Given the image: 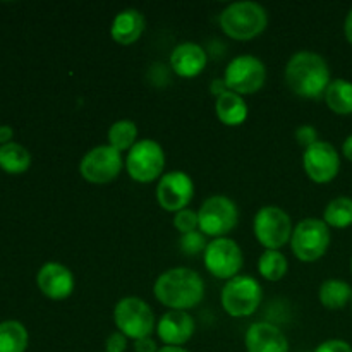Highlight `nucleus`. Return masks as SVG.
<instances>
[{
    "label": "nucleus",
    "mask_w": 352,
    "mask_h": 352,
    "mask_svg": "<svg viewBox=\"0 0 352 352\" xmlns=\"http://www.w3.org/2000/svg\"><path fill=\"white\" fill-rule=\"evenodd\" d=\"M315 352H352V346L347 340L342 339H330L320 344Z\"/></svg>",
    "instance_id": "32"
},
{
    "label": "nucleus",
    "mask_w": 352,
    "mask_h": 352,
    "mask_svg": "<svg viewBox=\"0 0 352 352\" xmlns=\"http://www.w3.org/2000/svg\"><path fill=\"white\" fill-rule=\"evenodd\" d=\"M289 261L284 253L274 250H265L258 260V272L268 282H278L287 275Z\"/></svg>",
    "instance_id": "26"
},
{
    "label": "nucleus",
    "mask_w": 352,
    "mask_h": 352,
    "mask_svg": "<svg viewBox=\"0 0 352 352\" xmlns=\"http://www.w3.org/2000/svg\"><path fill=\"white\" fill-rule=\"evenodd\" d=\"M30 333L26 327L16 320L0 323V352H26Z\"/></svg>",
    "instance_id": "24"
},
{
    "label": "nucleus",
    "mask_w": 352,
    "mask_h": 352,
    "mask_svg": "<svg viewBox=\"0 0 352 352\" xmlns=\"http://www.w3.org/2000/svg\"><path fill=\"white\" fill-rule=\"evenodd\" d=\"M330 241V227L323 219H305L292 230L291 250L302 263H315L325 256Z\"/></svg>",
    "instance_id": "6"
},
{
    "label": "nucleus",
    "mask_w": 352,
    "mask_h": 352,
    "mask_svg": "<svg viewBox=\"0 0 352 352\" xmlns=\"http://www.w3.org/2000/svg\"><path fill=\"white\" fill-rule=\"evenodd\" d=\"M342 155L347 158V160L352 162V134L347 136L342 143Z\"/></svg>",
    "instance_id": "37"
},
{
    "label": "nucleus",
    "mask_w": 352,
    "mask_h": 352,
    "mask_svg": "<svg viewBox=\"0 0 352 352\" xmlns=\"http://www.w3.org/2000/svg\"><path fill=\"white\" fill-rule=\"evenodd\" d=\"M31 167V153L19 143H7L0 146V168L7 174H24Z\"/></svg>",
    "instance_id": "23"
},
{
    "label": "nucleus",
    "mask_w": 352,
    "mask_h": 352,
    "mask_svg": "<svg viewBox=\"0 0 352 352\" xmlns=\"http://www.w3.org/2000/svg\"><path fill=\"white\" fill-rule=\"evenodd\" d=\"M323 222L333 229H347L352 226V198L339 196L333 198L323 212Z\"/></svg>",
    "instance_id": "27"
},
{
    "label": "nucleus",
    "mask_w": 352,
    "mask_h": 352,
    "mask_svg": "<svg viewBox=\"0 0 352 352\" xmlns=\"http://www.w3.org/2000/svg\"><path fill=\"white\" fill-rule=\"evenodd\" d=\"M296 141H298V144H301V146L309 148L311 144H315L318 140V131L315 129L313 126H309V124H305V126H299L298 129H296Z\"/></svg>",
    "instance_id": "30"
},
{
    "label": "nucleus",
    "mask_w": 352,
    "mask_h": 352,
    "mask_svg": "<svg viewBox=\"0 0 352 352\" xmlns=\"http://www.w3.org/2000/svg\"><path fill=\"white\" fill-rule=\"evenodd\" d=\"M195 196V182L186 172H167L158 179L157 201L165 212L177 213L188 208Z\"/></svg>",
    "instance_id": "14"
},
{
    "label": "nucleus",
    "mask_w": 352,
    "mask_h": 352,
    "mask_svg": "<svg viewBox=\"0 0 352 352\" xmlns=\"http://www.w3.org/2000/svg\"><path fill=\"white\" fill-rule=\"evenodd\" d=\"M199 230L206 237H227L239 222V210L230 198L222 195L210 196L198 210Z\"/></svg>",
    "instance_id": "9"
},
{
    "label": "nucleus",
    "mask_w": 352,
    "mask_h": 352,
    "mask_svg": "<svg viewBox=\"0 0 352 352\" xmlns=\"http://www.w3.org/2000/svg\"><path fill=\"white\" fill-rule=\"evenodd\" d=\"M179 246H181V251L188 256H196L199 253H205L206 246V236L201 232V230H195V232L182 234L181 239H179Z\"/></svg>",
    "instance_id": "28"
},
{
    "label": "nucleus",
    "mask_w": 352,
    "mask_h": 352,
    "mask_svg": "<svg viewBox=\"0 0 352 352\" xmlns=\"http://www.w3.org/2000/svg\"><path fill=\"white\" fill-rule=\"evenodd\" d=\"M36 285L45 298L64 301L74 292L76 280L72 272L58 261H48L38 270Z\"/></svg>",
    "instance_id": "15"
},
{
    "label": "nucleus",
    "mask_w": 352,
    "mask_h": 352,
    "mask_svg": "<svg viewBox=\"0 0 352 352\" xmlns=\"http://www.w3.org/2000/svg\"><path fill=\"white\" fill-rule=\"evenodd\" d=\"M227 89L237 95H253L260 91L267 81V67L258 57L251 54L237 55L227 64L223 74Z\"/></svg>",
    "instance_id": "10"
},
{
    "label": "nucleus",
    "mask_w": 352,
    "mask_h": 352,
    "mask_svg": "<svg viewBox=\"0 0 352 352\" xmlns=\"http://www.w3.org/2000/svg\"><path fill=\"white\" fill-rule=\"evenodd\" d=\"M113 322L120 333L133 340L151 337L157 327L153 309L144 299L136 296H129L117 302L113 308Z\"/></svg>",
    "instance_id": "5"
},
{
    "label": "nucleus",
    "mask_w": 352,
    "mask_h": 352,
    "mask_svg": "<svg viewBox=\"0 0 352 352\" xmlns=\"http://www.w3.org/2000/svg\"><path fill=\"white\" fill-rule=\"evenodd\" d=\"M344 34H346V40L352 45V9L347 12L346 21H344Z\"/></svg>",
    "instance_id": "36"
},
{
    "label": "nucleus",
    "mask_w": 352,
    "mask_h": 352,
    "mask_svg": "<svg viewBox=\"0 0 352 352\" xmlns=\"http://www.w3.org/2000/svg\"><path fill=\"white\" fill-rule=\"evenodd\" d=\"M351 306H352V299H351Z\"/></svg>",
    "instance_id": "40"
},
{
    "label": "nucleus",
    "mask_w": 352,
    "mask_h": 352,
    "mask_svg": "<svg viewBox=\"0 0 352 352\" xmlns=\"http://www.w3.org/2000/svg\"><path fill=\"white\" fill-rule=\"evenodd\" d=\"M205 268L220 280L237 277L244 265V254L239 244L230 237H219L208 243L205 253Z\"/></svg>",
    "instance_id": "12"
},
{
    "label": "nucleus",
    "mask_w": 352,
    "mask_h": 352,
    "mask_svg": "<svg viewBox=\"0 0 352 352\" xmlns=\"http://www.w3.org/2000/svg\"><path fill=\"white\" fill-rule=\"evenodd\" d=\"M292 230L294 227H292L291 217L280 206L267 205L258 210L254 215V237L265 250L280 251V248L291 243Z\"/></svg>",
    "instance_id": "7"
},
{
    "label": "nucleus",
    "mask_w": 352,
    "mask_h": 352,
    "mask_svg": "<svg viewBox=\"0 0 352 352\" xmlns=\"http://www.w3.org/2000/svg\"><path fill=\"white\" fill-rule=\"evenodd\" d=\"M208 57L201 45L195 41H182L172 50L170 67L181 78H196L203 72Z\"/></svg>",
    "instance_id": "18"
},
{
    "label": "nucleus",
    "mask_w": 352,
    "mask_h": 352,
    "mask_svg": "<svg viewBox=\"0 0 352 352\" xmlns=\"http://www.w3.org/2000/svg\"><path fill=\"white\" fill-rule=\"evenodd\" d=\"M351 272H352V260H351Z\"/></svg>",
    "instance_id": "39"
},
{
    "label": "nucleus",
    "mask_w": 352,
    "mask_h": 352,
    "mask_svg": "<svg viewBox=\"0 0 352 352\" xmlns=\"http://www.w3.org/2000/svg\"><path fill=\"white\" fill-rule=\"evenodd\" d=\"M196 323L188 311H167L157 323V336L165 346L182 347L195 336Z\"/></svg>",
    "instance_id": "16"
},
{
    "label": "nucleus",
    "mask_w": 352,
    "mask_h": 352,
    "mask_svg": "<svg viewBox=\"0 0 352 352\" xmlns=\"http://www.w3.org/2000/svg\"><path fill=\"white\" fill-rule=\"evenodd\" d=\"M285 85L294 95L306 100H320L332 82L329 62L316 52H296L285 65Z\"/></svg>",
    "instance_id": "1"
},
{
    "label": "nucleus",
    "mask_w": 352,
    "mask_h": 352,
    "mask_svg": "<svg viewBox=\"0 0 352 352\" xmlns=\"http://www.w3.org/2000/svg\"><path fill=\"white\" fill-rule=\"evenodd\" d=\"M174 227L181 234H189V232H195V230H199L198 212L189 208L177 212L174 217Z\"/></svg>",
    "instance_id": "29"
},
{
    "label": "nucleus",
    "mask_w": 352,
    "mask_h": 352,
    "mask_svg": "<svg viewBox=\"0 0 352 352\" xmlns=\"http://www.w3.org/2000/svg\"><path fill=\"white\" fill-rule=\"evenodd\" d=\"M158 352H188L184 347H175V346H164L158 349Z\"/></svg>",
    "instance_id": "38"
},
{
    "label": "nucleus",
    "mask_w": 352,
    "mask_h": 352,
    "mask_svg": "<svg viewBox=\"0 0 352 352\" xmlns=\"http://www.w3.org/2000/svg\"><path fill=\"white\" fill-rule=\"evenodd\" d=\"M14 131L10 126H0V146L7 143H12Z\"/></svg>",
    "instance_id": "35"
},
{
    "label": "nucleus",
    "mask_w": 352,
    "mask_h": 352,
    "mask_svg": "<svg viewBox=\"0 0 352 352\" xmlns=\"http://www.w3.org/2000/svg\"><path fill=\"white\" fill-rule=\"evenodd\" d=\"M226 91H229V89H227V85H226V81H223V78L213 79L212 85H210V93H212L215 98H219V96L223 95Z\"/></svg>",
    "instance_id": "34"
},
{
    "label": "nucleus",
    "mask_w": 352,
    "mask_h": 352,
    "mask_svg": "<svg viewBox=\"0 0 352 352\" xmlns=\"http://www.w3.org/2000/svg\"><path fill=\"white\" fill-rule=\"evenodd\" d=\"M320 302L327 309L346 308L352 299V287L346 280L340 278H329L320 285L318 291Z\"/></svg>",
    "instance_id": "22"
},
{
    "label": "nucleus",
    "mask_w": 352,
    "mask_h": 352,
    "mask_svg": "<svg viewBox=\"0 0 352 352\" xmlns=\"http://www.w3.org/2000/svg\"><path fill=\"white\" fill-rule=\"evenodd\" d=\"M160 347L157 346L151 337H146V339L134 340V352H158Z\"/></svg>",
    "instance_id": "33"
},
{
    "label": "nucleus",
    "mask_w": 352,
    "mask_h": 352,
    "mask_svg": "<svg viewBox=\"0 0 352 352\" xmlns=\"http://www.w3.org/2000/svg\"><path fill=\"white\" fill-rule=\"evenodd\" d=\"M165 151L160 143L153 140H140L126 158V170L133 181L150 184L164 175Z\"/></svg>",
    "instance_id": "8"
},
{
    "label": "nucleus",
    "mask_w": 352,
    "mask_h": 352,
    "mask_svg": "<svg viewBox=\"0 0 352 352\" xmlns=\"http://www.w3.org/2000/svg\"><path fill=\"white\" fill-rule=\"evenodd\" d=\"M306 175L316 184H329L340 172V155L329 141H316L302 153Z\"/></svg>",
    "instance_id": "13"
},
{
    "label": "nucleus",
    "mask_w": 352,
    "mask_h": 352,
    "mask_svg": "<svg viewBox=\"0 0 352 352\" xmlns=\"http://www.w3.org/2000/svg\"><path fill=\"white\" fill-rule=\"evenodd\" d=\"M327 107L337 116H351L352 113V81L349 79H332L323 95Z\"/></svg>",
    "instance_id": "21"
},
{
    "label": "nucleus",
    "mask_w": 352,
    "mask_h": 352,
    "mask_svg": "<svg viewBox=\"0 0 352 352\" xmlns=\"http://www.w3.org/2000/svg\"><path fill=\"white\" fill-rule=\"evenodd\" d=\"M215 113L223 126L237 127L246 122L248 103L237 93L226 91L219 98H215Z\"/></svg>",
    "instance_id": "20"
},
{
    "label": "nucleus",
    "mask_w": 352,
    "mask_h": 352,
    "mask_svg": "<svg viewBox=\"0 0 352 352\" xmlns=\"http://www.w3.org/2000/svg\"><path fill=\"white\" fill-rule=\"evenodd\" d=\"M122 155L110 144L91 148L79 164V174L89 184H109L116 181L124 167Z\"/></svg>",
    "instance_id": "11"
},
{
    "label": "nucleus",
    "mask_w": 352,
    "mask_h": 352,
    "mask_svg": "<svg viewBox=\"0 0 352 352\" xmlns=\"http://www.w3.org/2000/svg\"><path fill=\"white\" fill-rule=\"evenodd\" d=\"M263 299V287L251 275H237L223 285L220 301L227 315L232 318H246L256 313Z\"/></svg>",
    "instance_id": "4"
},
{
    "label": "nucleus",
    "mask_w": 352,
    "mask_h": 352,
    "mask_svg": "<svg viewBox=\"0 0 352 352\" xmlns=\"http://www.w3.org/2000/svg\"><path fill=\"white\" fill-rule=\"evenodd\" d=\"M109 144L116 148L117 151H129L134 144L138 143V126L129 119H120L110 126L109 133Z\"/></svg>",
    "instance_id": "25"
},
{
    "label": "nucleus",
    "mask_w": 352,
    "mask_h": 352,
    "mask_svg": "<svg viewBox=\"0 0 352 352\" xmlns=\"http://www.w3.org/2000/svg\"><path fill=\"white\" fill-rule=\"evenodd\" d=\"M127 349V337L120 333L119 330L110 333L105 340V352H126Z\"/></svg>",
    "instance_id": "31"
},
{
    "label": "nucleus",
    "mask_w": 352,
    "mask_h": 352,
    "mask_svg": "<svg viewBox=\"0 0 352 352\" xmlns=\"http://www.w3.org/2000/svg\"><path fill=\"white\" fill-rule=\"evenodd\" d=\"M144 28H146V19H144L143 12H140L138 9H124L113 17L110 36L113 38L116 43L127 47L140 40Z\"/></svg>",
    "instance_id": "19"
},
{
    "label": "nucleus",
    "mask_w": 352,
    "mask_h": 352,
    "mask_svg": "<svg viewBox=\"0 0 352 352\" xmlns=\"http://www.w3.org/2000/svg\"><path fill=\"white\" fill-rule=\"evenodd\" d=\"M153 294L160 305L170 311H188L196 308L205 298V282L191 268L177 267L158 275Z\"/></svg>",
    "instance_id": "2"
},
{
    "label": "nucleus",
    "mask_w": 352,
    "mask_h": 352,
    "mask_svg": "<svg viewBox=\"0 0 352 352\" xmlns=\"http://www.w3.org/2000/svg\"><path fill=\"white\" fill-rule=\"evenodd\" d=\"M220 28L229 38L250 41L260 36L268 26V14L258 2H234L220 12Z\"/></svg>",
    "instance_id": "3"
},
{
    "label": "nucleus",
    "mask_w": 352,
    "mask_h": 352,
    "mask_svg": "<svg viewBox=\"0 0 352 352\" xmlns=\"http://www.w3.org/2000/svg\"><path fill=\"white\" fill-rule=\"evenodd\" d=\"M248 352H289V340L277 325L256 322L244 336Z\"/></svg>",
    "instance_id": "17"
}]
</instances>
